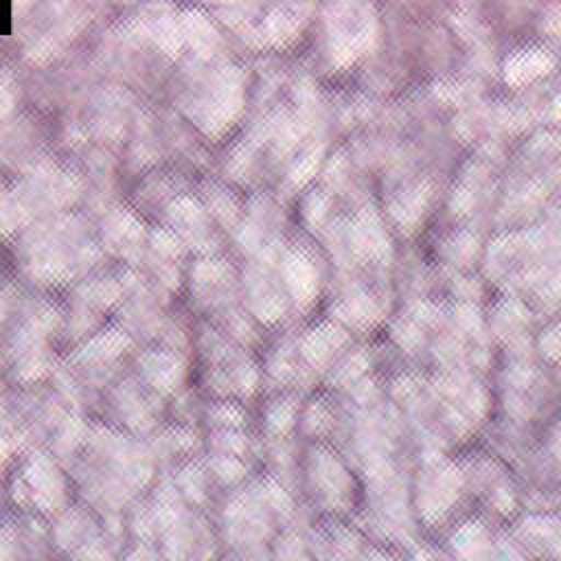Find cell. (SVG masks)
I'll return each mask as SVG.
<instances>
[{
    "mask_svg": "<svg viewBox=\"0 0 561 561\" xmlns=\"http://www.w3.org/2000/svg\"><path fill=\"white\" fill-rule=\"evenodd\" d=\"M362 495L357 471L327 443L305 440L298 504L311 517L353 519Z\"/></svg>",
    "mask_w": 561,
    "mask_h": 561,
    "instance_id": "1",
    "label": "cell"
},
{
    "mask_svg": "<svg viewBox=\"0 0 561 561\" xmlns=\"http://www.w3.org/2000/svg\"><path fill=\"white\" fill-rule=\"evenodd\" d=\"M298 528L316 561H364L375 546L351 519L311 517L302 511Z\"/></svg>",
    "mask_w": 561,
    "mask_h": 561,
    "instance_id": "2",
    "label": "cell"
},
{
    "mask_svg": "<svg viewBox=\"0 0 561 561\" xmlns=\"http://www.w3.org/2000/svg\"><path fill=\"white\" fill-rule=\"evenodd\" d=\"M497 535L500 526L471 515L434 541L440 543L449 561H497Z\"/></svg>",
    "mask_w": 561,
    "mask_h": 561,
    "instance_id": "3",
    "label": "cell"
},
{
    "mask_svg": "<svg viewBox=\"0 0 561 561\" xmlns=\"http://www.w3.org/2000/svg\"><path fill=\"white\" fill-rule=\"evenodd\" d=\"M300 519V517H298ZM270 561H316L302 539V533L298 528V522L283 528L276 539L270 546L267 552Z\"/></svg>",
    "mask_w": 561,
    "mask_h": 561,
    "instance_id": "4",
    "label": "cell"
},
{
    "mask_svg": "<svg viewBox=\"0 0 561 561\" xmlns=\"http://www.w3.org/2000/svg\"><path fill=\"white\" fill-rule=\"evenodd\" d=\"M364 561H410V554L403 550H397V548L373 546Z\"/></svg>",
    "mask_w": 561,
    "mask_h": 561,
    "instance_id": "5",
    "label": "cell"
}]
</instances>
